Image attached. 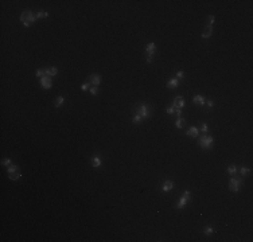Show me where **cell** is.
Wrapping results in <instances>:
<instances>
[{
    "mask_svg": "<svg viewBox=\"0 0 253 242\" xmlns=\"http://www.w3.org/2000/svg\"><path fill=\"white\" fill-rule=\"evenodd\" d=\"M184 125H186V121H184V118L180 116V117H178L175 120V126L178 129H182V128H184Z\"/></svg>",
    "mask_w": 253,
    "mask_h": 242,
    "instance_id": "cell-18",
    "label": "cell"
},
{
    "mask_svg": "<svg viewBox=\"0 0 253 242\" xmlns=\"http://www.w3.org/2000/svg\"><path fill=\"white\" fill-rule=\"evenodd\" d=\"M166 113H167V114H170V116H171V114H174V113H175V109H174L172 106H168L167 109H166Z\"/></svg>",
    "mask_w": 253,
    "mask_h": 242,
    "instance_id": "cell-33",
    "label": "cell"
},
{
    "mask_svg": "<svg viewBox=\"0 0 253 242\" xmlns=\"http://www.w3.org/2000/svg\"><path fill=\"white\" fill-rule=\"evenodd\" d=\"M242 187V178L238 176H232L229 180V190L232 192H238Z\"/></svg>",
    "mask_w": 253,
    "mask_h": 242,
    "instance_id": "cell-4",
    "label": "cell"
},
{
    "mask_svg": "<svg viewBox=\"0 0 253 242\" xmlns=\"http://www.w3.org/2000/svg\"><path fill=\"white\" fill-rule=\"evenodd\" d=\"M63 104H65V97H63V96H58V97L55 98V101H54L55 108H61Z\"/></svg>",
    "mask_w": 253,
    "mask_h": 242,
    "instance_id": "cell-19",
    "label": "cell"
},
{
    "mask_svg": "<svg viewBox=\"0 0 253 242\" xmlns=\"http://www.w3.org/2000/svg\"><path fill=\"white\" fill-rule=\"evenodd\" d=\"M213 26H207L206 24V27L203 28V31H202V39H209V38H211V35H213Z\"/></svg>",
    "mask_w": 253,
    "mask_h": 242,
    "instance_id": "cell-8",
    "label": "cell"
},
{
    "mask_svg": "<svg viewBox=\"0 0 253 242\" xmlns=\"http://www.w3.org/2000/svg\"><path fill=\"white\" fill-rule=\"evenodd\" d=\"M19 171V167L18 165H15V164H11L10 167H7V174L10 175V174H14V172Z\"/></svg>",
    "mask_w": 253,
    "mask_h": 242,
    "instance_id": "cell-23",
    "label": "cell"
},
{
    "mask_svg": "<svg viewBox=\"0 0 253 242\" xmlns=\"http://www.w3.org/2000/svg\"><path fill=\"white\" fill-rule=\"evenodd\" d=\"M214 22H215V18L213 15L207 16V26H214Z\"/></svg>",
    "mask_w": 253,
    "mask_h": 242,
    "instance_id": "cell-29",
    "label": "cell"
},
{
    "mask_svg": "<svg viewBox=\"0 0 253 242\" xmlns=\"http://www.w3.org/2000/svg\"><path fill=\"white\" fill-rule=\"evenodd\" d=\"M20 22H22V24H23L24 27H30V26H32V24L35 23L36 20V16L35 14L31 11V10H24L23 12H22V15H20Z\"/></svg>",
    "mask_w": 253,
    "mask_h": 242,
    "instance_id": "cell-1",
    "label": "cell"
},
{
    "mask_svg": "<svg viewBox=\"0 0 253 242\" xmlns=\"http://www.w3.org/2000/svg\"><path fill=\"white\" fill-rule=\"evenodd\" d=\"M35 75L38 77V78H42V77H45V70H40V69H38V70L35 71Z\"/></svg>",
    "mask_w": 253,
    "mask_h": 242,
    "instance_id": "cell-31",
    "label": "cell"
},
{
    "mask_svg": "<svg viewBox=\"0 0 253 242\" xmlns=\"http://www.w3.org/2000/svg\"><path fill=\"white\" fill-rule=\"evenodd\" d=\"M89 82L92 86H98L101 83V75L100 74H90L89 75Z\"/></svg>",
    "mask_w": 253,
    "mask_h": 242,
    "instance_id": "cell-9",
    "label": "cell"
},
{
    "mask_svg": "<svg viewBox=\"0 0 253 242\" xmlns=\"http://www.w3.org/2000/svg\"><path fill=\"white\" fill-rule=\"evenodd\" d=\"M35 16H36V19H43V18H47V16H49V12L47 11H38L35 14Z\"/></svg>",
    "mask_w": 253,
    "mask_h": 242,
    "instance_id": "cell-24",
    "label": "cell"
},
{
    "mask_svg": "<svg viewBox=\"0 0 253 242\" xmlns=\"http://www.w3.org/2000/svg\"><path fill=\"white\" fill-rule=\"evenodd\" d=\"M175 114L178 117H180V116H182V109H175Z\"/></svg>",
    "mask_w": 253,
    "mask_h": 242,
    "instance_id": "cell-35",
    "label": "cell"
},
{
    "mask_svg": "<svg viewBox=\"0 0 253 242\" xmlns=\"http://www.w3.org/2000/svg\"><path fill=\"white\" fill-rule=\"evenodd\" d=\"M58 74V69L57 67H54V66H51V67H46L45 69V75L46 77H54V75H57Z\"/></svg>",
    "mask_w": 253,
    "mask_h": 242,
    "instance_id": "cell-14",
    "label": "cell"
},
{
    "mask_svg": "<svg viewBox=\"0 0 253 242\" xmlns=\"http://www.w3.org/2000/svg\"><path fill=\"white\" fill-rule=\"evenodd\" d=\"M90 163H92V167L93 168H100L102 165V160L101 157L97 156V155H93L92 159H90Z\"/></svg>",
    "mask_w": 253,
    "mask_h": 242,
    "instance_id": "cell-11",
    "label": "cell"
},
{
    "mask_svg": "<svg viewBox=\"0 0 253 242\" xmlns=\"http://www.w3.org/2000/svg\"><path fill=\"white\" fill-rule=\"evenodd\" d=\"M226 171H228V174H229L230 176H234L236 174H237V167H236L234 164H232V165H229V167H228V170H226Z\"/></svg>",
    "mask_w": 253,
    "mask_h": 242,
    "instance_id": "cell-21",
    "label": "cell"
},
{
    "mask_svg": "<svg viewBox=\"0 0 253 242\" xmlns=\"http://www.w3.org/2000/svg\"><path fill=\"white\" fill-rule=\"evenodd\" d=\"M160 188H162V191H163V192L171 191L172 188H174V182H172V180H164Z\"/></svg>",
    "mask_w": 253,
    "mask_h": 242,
    "instance_id": "cell-13",
    "label": "cell"
},
{
    "mask_svg": "<svg viewBox=\"0 0 253 242\" xmlns=\"http://www.w3.org/2000/svg\"><path fill=\"white\" fill-rule=\"evenodd\" d=\"M11 164H12V160L10 159V157H5V159L1 160V165H3V167H10Z\"/></svg>",
    "mask_w": 253,
    "mask_h": 242,
    "instance_id": "cell-26",
    "label": "cell"
},
{
    "mask_svg": "<svg viewBox=\"0 0 253 242\" xmlns=\"http://www.w3.org/2000/svg\"><path fill=\"white\" fill-rule=\"evenodd\" d=\"M186 135L189 137H198L199 136V129L197 128V126H190V128L187 129Z\"/></svg>",
    "mask_w": 253,
    "mask_h": 242,
    "instance_id": "cell-15",
    "label": "cell"
},
{
    "mask_svg": "<svg viewBox=\"0 0 253 242\" xmlns=\"http://www.w3.org/2000/svg\"><path fill=\"white\" fill-rule=\"evenodd\" d=\"M90 86H92V83H90V82H85V83H82V85H81V90H82V92H86V90L90 89Z\"/></svg>",
    "mask_w": 253,
    "mask_h": 242,
    "instance_id": "cell-28",
    "label": "cell"
},
{
    "mask_svg": "<svg viewBox=\"0 0 253 242\" xmlns=\"http://www.w3.org/2000/svg\"><path fill=\"white\" fill-rule=\"evenodd\" d=\"M89 92H90V94H92V96H97L100 90H98V86H90Z\"/></svg>",
    "mask_w": 253,
    "mask_h": 242,
    "instance_id": "cell-27",
    "label": "cell"
},
{
    "mask_svg": "<svg viewBox=\"0 0 253 242\" xmlns=\"http://www.w3.org/2000/svg\"><path fill=\"white\" fill-rule=\"evenodd\" d=\"M132 122L133 124H141V122H143V118L140 117V116H139V114H133V117H132Z\"/></svg>",
    "mask_w": 253,
    "mask_h": 242,
    "instance_id": "cell-25",
    "label": "cell"
},
{
    "mask_svg": "<svg viewBox=\"0 0 253 242\" xmlns=\"http://www.w3.org/2000/svg\"><path fill=\"white\" fill-rule=\"evenodd\" d=\"M250 168H246V167H241L240 168V175L242 176V178H245V176H249L250 175Z\"/></svg>",
    "mask_w": 253,
    "mask_h": 242,
    "instance_id": "cell-20",
    "label": "cell"
},
{
    "mask_svg": "<svg viewBox=\"0 0 253 242\" xmlns=\"http://www.w3.org/2000/svg\"><path fill=\"white\" fill-rule=\"evenodd\" d=\"M22 178V174H20L19 171H16V172H14V174H10L8 175V179L10 180H18V179H20Z\"/></svg>",
    "mask_w": 253,
    "mask_h": 242,
    "instance_id": "cell-22",
    "label": "cell"
},
{
    "mask_svg": "<svg viewBox=\"0 0 253 242\" xmlns=\"http://www.w3.org/2000/svg\"><path fill=\"white\" fill-rule=\"evenodd\" d=\"M207 129H209L207 124H202V126H201V129H199V132H202V135H206V133H207Z\"/></svg>",
    "mask_w": 253,
    "mask_h": 242,
    "instance_id": "cell-30",
    "label": "cell"
},
{
    "mask_svg": "<svg viewBox=\"0 0 253 242\" xmlns=\"http://www.w3.org/2000/svg\"><path fill=\"white\" fill-rule=\"evenodd\" d=\"M151 109H152V108L148 105V104H145V102H140V104L135 108V110H133V112H135L136 114H139L143 120H145V118H149L152 116Z\"/></svg>",
    "mask_w": 253,
    "mask_h": 242,
    "instance_id": "cell-2",
    "label": "cell"
},
{
    "mask_svg": "<svg viewBox=\"0 0 253 242\" xmlns=\"http://www.w3.org/2000/svg\"><path fill=\"white\" fill-rule=\"evenodd\" d=\"M175 78H178V79H179V81H180V79H183V78H184V71L179 70V71H178V73H176Z\"/></svg>",
    "mask_w": 253,
    "mask_h": 242,
    "instance_id": "cell-32",
    "label": "cell"
},
{
    "mask_svg": "<svg viewBox=\"0 0 253 242\" xmlns=\"http://www.w3.org/2000/svg\"><path fill=\"white\" fill-rule=\"evenodd\" d=\"M205 104H206L207 109H210V108H213V106H214V101H211V100H207Z\"/></svg>",
    "mask_w": 253,
    "mask_h": 242,
    "instance_id": "cell-34",
    "label": "cell"
},
{
    "mask_svg": "<svg viewBox=\"0 0 253 242\" xmlns=\"http://www.w3.org/2000/svg\"><path fill=\"white\" fill-rule=\"evenodd\" d=\"M155 54H156V44H155V42L147 43V46H145V61H147L148 63H151L152 61H154Z\"/></svg>",
    "mask_w": 253,
    "mask_h": 242,
    "instance_id": "cell-5",
    "label": "cell"
},
{
    "mask_svg": "<svg viewBox=\"0 0 253 242\" xmlns=\"http://www.w3.org/2000/svg\"><path fill=\"white\" fill-rule=\"evenodd\" d=\"M40 85H42V88L43 89H50L51 86H53V81H51V78L50 77H42L40 78Z\"/></svg>",
    "mask_w": 253,
    "mask_h": 242,
    "instance_id": "cell-10",
    "label": "cell"
},
{
    "mask_svg": "<svg viewBox=\"0 0 253 242\" xmlns=\"http://www.w3.org/2000/svg\"><path fill=\"white\" fill-rule=\"evenodd\" d=\"M178 85H179V79L175 78V77H171V78L168 79L166 86H167L168 89H175V88H178Z\"/></svg>",
    "mask_w": 253,
    "mask_h": 242,
    "instance_id": "cell-16",
    "label": "cell"
},
{
    "mask_svg": "<svg viewBox=\"0 0 253 242\" xmlns=\"http://www.w3.org/2000/svg\"><path fill=\"white\" fill-rule=\"evenodd\" d=\"M193 102H194L195 105H198V106H203L205 105V102H206V98H205V96L197 94V96L193 97Z\"/></svg>",
    "mask_w": 253,
    "mask_h": 242,
    "instance_id": "cell-12",
    "label": "cell"
},
{
    "mask_svg": "<svg viewBox=\"0 0 253 242\" xmlns=\"http://www.w3.org/2000/svg\"><path fill=\"white\" fill-rule=\"evenodd\" d=\"M190 199H191V191H190V190H184V192L182 194V196L179 198V200L176 202L175 209H178V210L184 209V206H186L187 202H189Z\"/></svg>",
    "mask_w": 253,
    "mask_h": 242,
    "instance_id": "cell-6",
    "label": "cell"
},
{
    "mask_svg": "<svg viewBox=\"0 0 253 242\" xmlns=\"http://www.w3.org/2000/svg\"><path fill=\"white\" fill-rule=\"evenodd\" d=\"M202 233L206 235V237H210L211 234H214V233H215V229H214L213 226H210V225H209V226H205V227H203V229H202Z\"/></svg>",
    "mask_w": 253,
    "mask_h": 242,
    "instance_id": "cell-17",
    "label": "cell"
},
{
    "mask_svg": "<svg viewBox=\"0 0 253 242\" xmlns=\"http://www.w3.org/2000/svg\"><path fill=\"white\" fill-rule=\"evenodd\" d=\"M198 145L201 147L202 149H211L213 145H214V137L209 136V135H202L199 137V141H198Z\"/></svg>",
    "mask_w": 253,
    "mask_h": 242,
    "instance_id": "cell-3",
    "label": "cell"
},
{
    "mask_svg": "<svg viewBox=\"0 0 253 242\" xmlns=\"http://www.w3.org/2000/svg\"><path fill=\"white\" fill-rule=\"evenodd\" d=\"M183 106H184V98H183V96H176L174 98V101H172V108L174 109H183Z\"/></svg>",
    "mask_w": 253,
    "mask_h": 242,
    "instance_id": "cell-7",
    "label": "cell"
}]
</instances>
